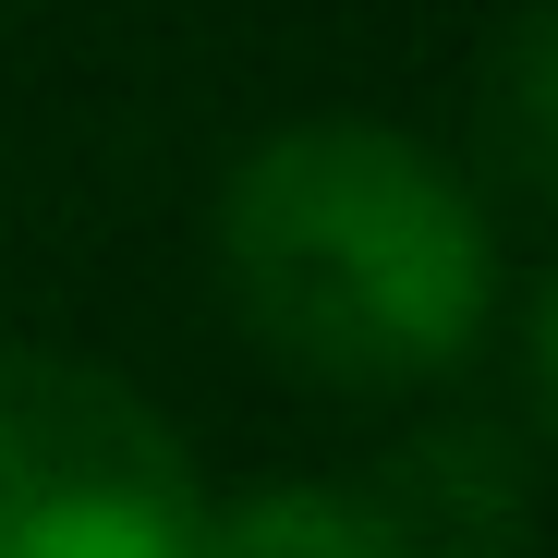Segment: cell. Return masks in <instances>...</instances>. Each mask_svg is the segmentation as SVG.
Wrapping results in <instances>:
<instances>
[{
    "label": "cell",
    "instance_id": "6da1fadb",
    "mask_svg": "<svg viewBox=\"0 0 558 558\" xmlns=\"http://www.w3.org/2000/svg\"><path fill=\"white\" fill-rule=\"evenodd\" d=\"M219 279L243 328L328 389L449 377L486 328V219L389 122H292L219 182Z\"/></svg>",
    "mask_w": 558,
    "mask_h": 558
},
{
    "label": "cell",
    "instance_id": "7a4b0ae2",
    "mask_svg": "<svg viewBox=\"0 0 558 558\" xmlns=\"http://www.w3.org/2000/svg\"><path fill=\"white\" fill-rule=\"evenodd\" d=\"M0 558H207L182 437L73 352H0Z\"/></svg>",
    "mask_w": 558,
    "mask_h": 558
},
{
    "label": "cell",
    "instance_id": "3957f363",
    "mask_svg": "<svg viewBox=\"0 0 558 558\" xmlns=\"http://www.w3.org/2000/svg\"><path fill=\"white\" fill-rule=\"evenodd\" d=\"M522 474L486 425H425L413 449L316 486H255L207 510V558H510Z\"/></svg>",
    "mask_w": 558,
    "mask_h": 558
},
{
    "label": "cell",
    "instance_id": "277c9868",
    "mask_svg": "<svg viewBox=\"0 0 558 558\" xmlns=\"http://www.w3.org/2000/svg\"><path fill=\"white\" fill-rule=\"evenodd\" d=\"M486 158L510 195L558 207V0H534L486 61Z\"/></svg>",
    "mask_w": 558,
    "mask_h": 558
},
{
    "label": "cell",
    "instance_id": "5b68a950",
    "mask_svg": "<svg viewBox=\"0 0 558 558\" xmlns=\"http://www.w3.org/2000/svg\"><path fill=\"white\" fill-rule=\"evenodd\" d=\"M534 389L558 413V267H546V292H534Z\"/></svg>",
    "mask_w": 558,
    "mask_h": 558
}]
</instances>
